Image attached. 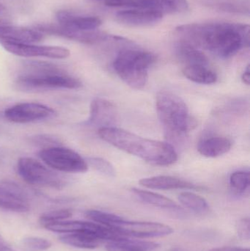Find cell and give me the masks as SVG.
<instances>
[{
    "mask_svg": "<svg viewBox=\"0 0 250 251\" xmlns=\"http://www.w3.org/2000/svg\"><path fill=\"white\" fill-rule=\"evenodd\" d=\"M229 139L223 137H213L203 140L198 146V151L205 157L215 158L227 153L231 149Z\"/></svg>",
    "mask_w": 250,
    "mask_h": 251,
    "instance_id": "44dd1931",
    "label": "cell"
},
{
    "mask_svg": "<svg viewBox=\"0 0 250 251\" xmlns=\"http://www.w3.org/2000/svg\"><path fill=\"white\" fill-rule=\"evenodd\" d=\"M159 247L154 242L131 240L127 238L110 241L106 246L107 251H153Z\"/></svg>",
    "mask_w": 250,
    "mask_h": 251,
    "instance_id": "603a6c76",
    "label": "cell"
},
{
    "mask_svg": "<svg viewBox=\"0 0 250 251\" xmlns=\"http://www.w3.org/2000/svg\"><path fill=\"white\" fill-rule=\"evenodd\" d=\"M35 29L41 33L48 35H56L63 37L66 39L77 41L82 44H100L104 42L113 37L102 31L94 30L82 31L69 29L60 25H38L35 26Z\"/></svg>",
    "mask_w": 250,
    "mask_h": 251,
    "instance_id": "9c48e42d",
    "label": "cell"
},
{
    "mask_svg": "<svg viewBox=\"0 0 250 251\" xmlns=\"http://www.w3.org/2000/svg\"><path fill=\"white\" fill-rule=\"evenodd\" d=\"M183 75L189 80L202 85H211L215 83L217 76L214 71L208 66H186L182 69Z\"/></svg>",
    "mask_w": 250,
    "mask_h": 251,
    "instance_id": "d4e9b609",
    "label": "cell"
},
{
    "mask_svg": "<svg viewBox=\"0 0 250 251\" xmlns=\"http://www.w3.org/2000/svg\"><path fill=\"white\" fill-rule=\"evenodd\" d=\"M56 113L51 107L39 103L25 102L16 104L4 111V117L16 124H27L51 119Z\"/></svg>",
    "mask_w": 250,
    "mask_h": 251,
    "instance_id": "30bf717a",
    "label": "cell"
},
{
    "mask_svg": "<svg viewBox=\"0 0 250 251\" xmlns=\"http://www.w3.org/2000/svg\"><path fill=\"white\" fill-rule=\"evenodd\" d=\"M0 241H1V237H0Z\"/></svg>",
    "mask_w": 250,
    "mask_h": 251,
    "instance_id": "f35d334b",
    "label": "cell"
},
{
    "mask_svg": "<svg viewBox=\"0 0 250 251\" xmlns=\"http://www.w3.org/2000/svg\"><path fill=\"white\" fill-rule=\"evenodd\" d=\"M60 240L65 245L81 249H97L104 242L94 234L85 232L64 234Z\"/></svg>",
    "mask_w": 250,
    "mask_h": 251,
    "instance_id": "7402d4cb",
    "label": "cell"
},
{
    "mask_svg": "<svg viewBox=\"0 0 250 251\" xmlns=\"http://www.w3.org/2000/svg\"><path fill=\"white\" fill-rule=\"evenodd\" d=\"M242 82L245 84V85H249L250 83V65L247 66L246 69L244 72L243 75L242 76Z\"/></svg>",
    "mask_w": 250,
    "mask_h": 251,
    "instance_id": "e575fe53",
    "label": "cell"
},
{
    "mask_svg": "<svg viewBox=\"0 0 250 251\" xmlns=\"http://www.w3.org/2000/svg\"><path fill=\"white\" fill-rule=\"evenodd\" d=\"M98 133L102 140L112 146L151 165L169 166L177 161V153L169 143L145 138L114 126L98 128Z\"/></svg>",
    "mask_w": 250,
    "mask_h": 251,
    "instance_id": "7a4b0ae2",
    "label": "cell"
},
{
    "mask_svg": "<svg viewBox=\"0 0 250 251\" xmlns=\"http://www.w3.org/2000/svg\"><path fill=\"white\" fill-rule=\"evenodd\" d=\"M23 246L35 251H45L51 247V243L46 239L38 237H28L22 240Z\"/></svg>",
    "mask_w": 250,
    "mask_h": 251,
    "instance_id": "1f68e13d",
    "label": "cell"
},
{
    "mask_svg": "<svg viewBox=\"0 0 250 251\" xmlns=\"http://www.w3.org/2000/svg\"><path fill=\"white\" fill-rule=\"evenodd\" d=\"M179 201L185 207L198 213L206 212L208 209V203L205 199L191 192L181 193Z\"/></svg>",
    "mask_w": 250,
    "mask_h": 251,
    "instance_id": "4316f807",
    "label": "cell"
},
{
    "mask_svg": "<svg viewBox=\"0 0 250 251\" xmlns=\"http://www.w3.org/2000/svg\"><path fill=\"white\" fill-rule=\"evenodd\" d=\"M44 35L35 28L0 25V41L32 44L44 39Z\"/></svg>",
    "mask_w": 250,
    "mask_h": 251,
    "instance_id": "e0dca14e",
    "label": "cell"
},
{
    "mask_svg": "<svg viewBox=\"0 0 250 251\" xmlns=\"http://www.w3.org/2000/svg\"><path fill=\"white\" fill-rule=\"evenodd\" d=\"M230 251H250V249H243V248H230Z\"/></svg>",
    "mask_w": 250,
    "mask_h": 251,
    "instance_id": "8d00e7d4",
    "label": "cell"
},
{
    "mask_svg": "<svg viewBox=\"0 0 250 251\" xmlns=\"http://www.w3.org/2000/svg\"><path fill=\"white\" fill-rule=\"evenodd\" d=\"M39 157L51 169L64 173H85L88 164L79 153L61 146L45 148L40 151Z\"/></svg>",
    "mask_w": 250,
    "mask_h": 251,
    "instance_id": "52a82bcc",
    "label": "cell"
},
{
    "mask_svg": "<svg viewBox=\"0 0 250 251\" xmlns=\"http://www.w3.org/2000/svg\"><path fill=\"white\" fill-rule=\"evenodd\" d=\"M16 83L27 90L78 89L82 82L55 65L46 62L27 63Z\"/></svg>",
    "mask_w": 250,
    "mask_h": 251,
    "instance_id": "3957f363",
    "label": "cell"
},
{
    "mask_svg": "<svg viewBox=\"0 0 250 251\" xmlns=\"http://www.w3.org/2000/svg\"><path fill=\"white\" fill-rule=\"evenodd\" d=\"M236 233L238 237L242 240H250V221L249 218H242L237 221L236 224Z\"/></svg>",
    "mask_w": 250,
    "mask_h": 251,
    "instance_id": "d6a6232c",
    "label": "cell"
},
{
    "mask_svg": "<svg viewBox=\"0 0 250 251\" xmlns=\"http://www.w3.org/2000/svg\"><path fill=\"white\" fill-rule=\"evenodd\" d=\"M4 10H5V7H4V5H3V4H0V13H1V12L4 11Z\"/></svg>",
    "mask_w": 250,
    "mask_h": 251,
    "instance_id": "74e56055",
    "label": "cell"
},
{
    "mask_svg": "<svg viewBox=\"0 0 250 251\" xmlns=\"http://www.w3.org/2000/svg\"><path fill=\"white\" fill-rule=\"evenodd\" d=\"M85 216L92 222L96 223L100 225L108 228H113L121 222L124 218L114 214L103 212V211L91 209L85 212Z\"/></svg>",
    "mask_w": 250,
    "mask_h": 251,
    "instance_id": "83f0119b",
    "label": "cell"
},
{
    "mask_svg": "<svg viewBox=\"0 0 250 251\" xmlns=\"http://www.w3.org/2000/svg\"><path fill=\"white\" fill-rule=\"evenodd\" d=\"M156 107L159 119L169 138H182L195 126V121L191 118L186 103L171 91L158 93Z\"/></svg>",
    "mask_w": 250,
    "mask_h": 251,
    "instance_id": "277c9868",
    "label": "cell"
},
{
    "mask_svg": "<svg viewBox=\"0 0 250 251\" xmlns=\"http://www.w3.org/2000/svg\"><path fill=\"white\" fill-rule=\"evenodd\" d=\"M45 229L59 234H70V233L85 232L94 234L99 237L103 241H113L127 238L117 230L104 226L94 222L85 221H63L44 226Z\"/></svg>",
    "mask_w": 250,
    "mask_h": 251,
    "instance_id": "ba28073f",
    "label": "cell"
},
{
    "mask_svg": "<svg viewBox=\"0 0 250 251\" xmlns=\"http://www.w3.org/2000/svg\"><path fill=\"white\" fill-rule=\"evenodd\" d=\"M230 184L236 193H245L250 187V173L245 171L233 172L230 176Z\"/></svg>",
    "mask_w": 250,
    "mask_h": 251,
    "instance_id": "f1b7e54d",
    "label": "cell"
},
{
    "mask_svg": "<svg viewBox=\"0 0 250 251\" xmlns=\"http://www.w3.org/2000/svg\"><path fill=\"white\" fill-rule=\"evenodd\" d=\"M138 9L154 10L163 13H182L187 11V0H138Z\"/></svg>",
    "mask_w": 250,
    "mask_h": 251,
    "instance_id": "ffe728a7",
    "label": "cell"
},
{
    "mask_svg": "<svg viewBox=\"0 0 250 251\" xmlns=\"http://www.w3.org/2000/svg\"><path fill=\"white\" fill-rule=\"evenodd\" d=\"M214 10L249 16L250 0H208L205 3Z\"/></svg>",
    "mask_w": 250,
    "mask_h": 251,
    "instance_id": "cb8c5ba5",
    "label": "cell"
},
{
    "mask_svg": "<svg viewBox=\"0 0 250 251\" xmlns=\"http://www.w3.org/2000/svg\"><path fill=\"white\" fill-rule=\"evenodd\" d=\"M230 247L218 248V249H211L208 251H230Z\"/></svg>",
    "mask_w": 250,
    "mask_h": 251,
    "instance_id": "d590c367",
    "label": "cell"
},
{
    "mask_svg": "<svg viewBox=\"0 0 250 251\" xmlns=\"http://www.w3.org/2000/svg\"><path fill=\"white\" fill-rule=\"evenodd\" d=\"M176 55L184 66H208L207 56L197 47L188 41L182 40L175 46Z\"/></svg>",
    "mask_w": 250,
    "mask_h": 251,
    "instance_id": "d6986e66",
    "label": "cell"
},
{
    "mask_svg": "<svg viewBox=\"0 0 250 251\" xmlns=\"http://www.w3.org/2000/svg\"><path fill=\"white\" fill-rule=\"evenodd\" d=\"M6 51L15 55L23 57H47L51 59H66L70 56L68 49L53 46H38L32 44L0 41Z\"/></svg>",
    "mask_w": 250,
    "mask_h": 251,
    "instance_id": "8fae6325",
    "label": "cell"
},
{
    "mask_svg": "<svg viewBox=\"0 0 250 251\" xmlns=\"http://www.w3.org/2000/svg\"><path fill=\"white\" fill-rule=\"evenodd\" d=\"M139 184L147 188L154 190H179V189H189V190H199L201 187L177 177L170 176H157L144 178L139 181Z\"/></svg>",
    "mask_w": 250,
    "mask_h": 251,
    "instance_id": "ac0fdd59",
    "label": "cell"
},
{
    "mask_svg": "<svg viewBox=\"0 0 250 251\" xmlns=\"http://www.w3.org/2000/svg\"><path fill=\"white\" fill-rule=\"evenodd\" d=\"M56 17L59 25L76 30H94L102 25V21L96 16H76L66 10L57 12Z\"/></svg>",
    "mask_w": 250,
    "mask_h": 251,
    "instance_id": "2e32d148",
    "label": "cell"
},
{
    "mask_svg": "<svg viewBox=\"0 0 250 251\" xmlns=\"http://www.w3.org/2000/svg\"><path fill=\"white\" fill-rule=\"evenodd\" d=\"M113 229L126 237L137 238H155L165 237L173 234V228L170 226L156 222L129 221L123 219Z\"/></svg>",
    "mask_w": 250,
    "mask_h": 251,
    "instance_id": "7c38bea8",
    "label": "cell"
},
{
    "mask_svg": "<svg viewBox=\"0 0 250 251\" xmlns=\"http://www.w3.org/2000/svg\"><path fill=\"white\" fill-rule=\"evenodd\" d=\"M163 13L147 9H128L115 14L117 22L130 26H147L161 22Z\"/></svg>",
    "mask_w": 250,
    "mask_h": 251,
    "instance_id": "5bb4252c",
    "label": "cell"
},
{
    "mask_svg": "<svg viewBox=\"0 0 250 251\" xmlns=\"http://www.w3.org/2000/svg\"><path fill=\"white\" fill-rule=\"evenodd\" d=\"M176 32L183 40L227 58L250 44V26L234 22H214L180 25Z\"/></svg>",
    "mask_w": 250,
    "mask_h": 251,
    "instance_id": "6da1fadb",
    "label": "cell"
},
{
    "mask_svg": "<svg viewBox=\"0 0 250 251\" xmlns=\"http://www.w3.org/2000/svg\"><path fill=\"white\" fill-rule=\"evenodd\" d=\"M17 171L23 181L32 185L60 190L66 184L64 177L33 158L19 159Z\"/></svg>",
    "mask_w": 250,
    "mask_h": 251,
    "instance_id": "8992f818",
    "label": "cell"
},
{
    "mask_svg": "<svg viewBox=\"0 0 250 251\" xmlns=\"http://www.w3.org/2000/svg\"><path fill=\"white\" fill-rule=\"evenodd\" d=\"M0 209L23 213L30 209L29 196L21 186L8 180L0 181Z\"/></svg>",
    "mask_w": 250,
    "mask_h": 251,
    "instance_id": "4fadbf2b",
    "label": "cell"
},
{
    "mask_svg": "<svg viewBox=\"0 0 250 251\" xmlns=\"http://www.w3.org/2000/svg\"><path fill=\"white\" fill-rule=\"evenodd\" d=\"M116 114L115 107L113 103L104 99L97 98L91 103L90 118L87 124L100 126V128L111 126L115 121Z\"/></svg>",
    "mask_w": 250,
    "mask_h": 251,
    "instance_id": "9a60e30c",
    "label": "cell"
},
{
    "mask_svg": "<svg viewBox=\"0 0 250 251\" xmlns=\"http://www.w3.org/2000/svg\"><path fill=\"white\" fill-rule=\"evenodd\" d=\"M72 216V211L69 209H57L45 212L40 217V224L44 226L59 221H65Z\"/></svg>",
    "mask_w": 250,
    "mask_h": 251,
    "instance_id": "f546056e",
    "label": "cell"
},
{
    "mask_svg": "<svg viewBox=\"0 0 250 251\" xmlns=\"http://www.w3.org/2000/svg\"><path fill=\"white\" fill-rule=\"evenodd\" d=\"M88 163L98 172L109 177L115 176V170L110 162L102 158L91 157L88 159Z\"/></svg>",
    "mask_w": 250,
    "mask_h": 251,
    "instance_id": "4dcf8cb0",
    "label": "cell"
},
{
    "mask_svg": "<svg viewBox=\"0 0 250 251\" xmlns=\"http://www.w3.org/2000/svg\"><path fill=\"white\" fill-rule=\"evenodd\" d=\"M36 140L37 143H40V144L46 145L47 143H54H54H58L53 137H44L43 135L41 137H37Z\"/></svg>",
    "mask_w": 250,
    "mask_h": 251,
    "instance_id": "836d02e7",
    "label": "cell"
},
{
    "mask_svg": "<svg viewBox=\"0 0 250 251\" xmlns=\"http://www.w3.org/2000/svg\"><path fill=\"white\" fill-rule=\"evenodd\" d=\"M155 60V55L149 51L128 49L116 56L113 69L126 85L134 89H142L148 82V70Z\"/></svg>",
    "mask_w": 250,
    "mask_h": 251,
    "instance_id": "5b68a950",
    "label": "cell"
},
{
    "mask_svg": "<svg viewBox=\"0 0 250 251\" xmlns=\"http://www.w3.org/2000/svg\"><path fill=\"white\" fill-rule=\"evenodd\" d=\"M132 192L136 195L144 203H148L156 207L166 209H178L179 206L171 199L148 190H140V189L133 188Z\"/></svg>",
    "mask_w": 250,
    "mask_h": 251,
    "instance_id": "484cf974",
    "label": "cell"
}]
</instances>
